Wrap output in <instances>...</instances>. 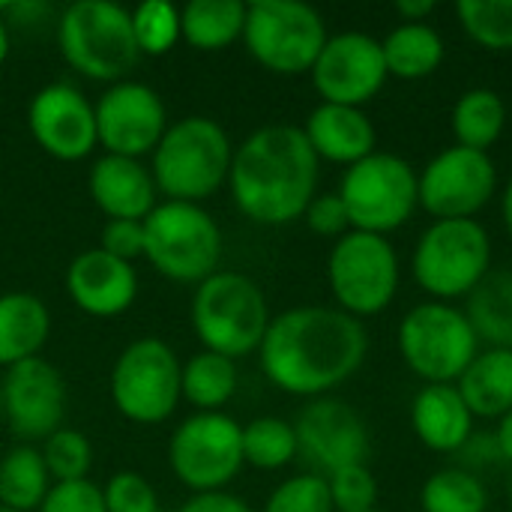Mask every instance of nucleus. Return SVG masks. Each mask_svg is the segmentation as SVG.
I'll use <instances>...</instances> for the list:
<instances>
[{
	"label": "nucleus",
	"instance_id": "f257e3e1",
	"mask_svg": "<svg viewBox=\"0 0 512 512\" xmlns=\"http://www.w3.org/2000/svg\"><path fill=\"white\" fill-rule=\"evenodd\" d=\"M369 354L363 321L336 306L279 312L258 348L264 378L300 399H321L360 372Z\"/></svg>",
	"mask_w": 512,
	"mask_h": 512
},
{
	"label": "nucleus",
	"instance_id": "f03ea898",
	"mask_svg": "<svg viewBox=\"0 0 512 512\" xmlns=\"http://www.w3.org/2000/svg\"><path fill=\"white\" fill-rule=\"evenodd\" d=\"M321 159L300 126H261L234 147L228 189L237 210L255 225H291L318 195Z\"/></svg>",
	"mask_w": 512,
	"mask_h": 512
},
{
	"label": "nucleus",
	"instance_id": "7ed1b4c3",
	"mask_svg": "<svg viewBox=\"0 0 512 512\" xmlns=\"http://www.w3.org/2000/svg\"><path fill=\"white\" fill-rule=\"evenodd\" d=\"M234 144L228 132L201 114L168 123L150 153V174L168 201L201 204L228 183Z\"/></svg>",
	"mask_w": 512,
	"mask_h": 512
},
{
	"label": "nucleus",
	"instance_id": "20e7f679",
	"mask_svg": "<svg viewBox=\"0 0 512 512\" xmlns=\"http://www.w3.org/2000/svg\"><path fill=\"white\" fill-rule=\"evenodd\" d=\"M189 321L204 351L240 360L261 348L273 315L255 279L237 270H216L195 285Z\"/></svg>",
	"mask_w": 512,
	"mask_h": 512
},
{
	"label": "nucleus",
	"instance_id": "39448f33",
	"mask_svg": "<svg viewBox=\"0 0 512 512\" xmlns=\"http://www.w3.org/2000/svg\"><path fill=\"white\" fill-rule=\"evenodd\" d=\"M492 237L480 219H435L417 240L411 273L438 303L468 297L492 273Z\"/></svg>",
	"mask_w": 512,
	"mask_h": 512
},
{
	"label": "nucleus",
	"instance_id": "423d86ee",
	"mask_svg": "<svg viewBox=\"0 0 512 512\" xmlns=\"http://www.w3.org/2000/svg\"><path fill=\"white\" fill-rule=\"evenodd\" d=\"M57 48L78 75L108 84L123 81L141 57L129 9L111 0L69 3L57 21Z\"/></svg>",
	"mask_w": 512,
	"mask_h": 512
},
{
	"label": "nucleus",
	"instance_id": "0eeeda50",
	"mask_svg": "<svg viewBox=\"0 0 512 512\" xmlns=\"http://www.w3.org/2000/svg\"><path fill=\"white\" fill-rule=\"evenodd\" d=\"M144 258L159 276L198 285L219 270L222 231L201 204L162 201L144 219Z\"/></svg>",
	"mask_w": 512,
	"mask_h": 512
},
{
	"label": "nucleus",
	"instance_id": "6e6552de",
	"mask_svg": "<svg viewBox=\"0 0 512 512\" xmlns=\"http://www.w3.org/2000/svg\"><path fill=\"white\" fill-rule=\"evenodd\" d=\"M336 192L348 210L351 231L381 237L408 225L420 207L417 168L408 159L384 150H375L372 156L345 168Z\"/></svg>",
	"mask_w": 512,
	"mask_h": 512
},
{
	"label": "nucleus",
	"instance_id": "1a4fd4ad",
	"mask_svg": "<svg viewBox=\"0 0 512 512\" xmlns=\"http://www.w3.org/2000/svg\"><path fill=\"white\" fill-rule=\"evenodd\" d=\"M399 357L426 384H456L480 354V339L453 303L426 300L405 312L396 333Z\"/></svg>",
	"mask_w": 512,
	"mask_h": 512
},
{
	"label": "nucleus",
	"instance_id": "9d476101",
	"mask_svg": "<svg viewBox=\"0 0 512 512\" xmlns=\"http://www.w3.org/2000/svg\"><path fill=\"white\" fill-rule=\"evenodd\" d=\"M402 264L396 246L381 234L348 231L327 258V285L336 309L351 318H375L390 309L399 294Z\"/></svg>",
	"mask_w": 512,
	"mask_h": 512
},
{
	"label": "nucleus",
	"instance_id": "9b49d317",
	"mask_svg": "<svg viewBox=\"0 0 512 512\" xmlns=\"http://www.w3.org/2000/svg\"><path fill=\"white\" fill-rule=\"evenodd\" d=\"M324 15L300 0H252L246 3L243 45L255 63L273 75L312 72L327 45Z\"/></svg>",
	"mask_w": 512,
	"mask_h": 512
},
{
	"label": "nucleus",
	"instance_id": "f8f14e48",
	"mask_svg": "<svg viewBox=\"0 0 512 512\" xmlns=\"http://www.w3.org/2000/svg\"><path fill=\"white\" fill-rule=\"evenodd\" d=\"M183 363L156 336L129 342L111 366L108 393L120 417L138 426L165 423L180 405Z\"/></svg>",
	"mask_w": 512,
	"mask_h": 512
},
{
	"label": "nucleus",
	"instance_id": "ddd939ff",
	"mask_svg": "<svg viewBox=\"0 0 512 512\" xmlns=\"http://www.w3.org/2000/svg\"><path fill=\"white\" fill-rule=\"evenodd\" d=\"M168 465L174 477L192 492H225L243 471V426L222 414L186 417L168 441Z\"/></svg>",
	"mask_w": 512,
	"mask_h": 512
},
{
	"label": "nucleus",
	"instance_id": "4468645a",
	"mask_svg": "<svg viewBox=\"0 0 512 512\" xmlns=\"http://www.w3.org/2000/svg\"><path fill=\"white\" fill-rule=\"evenodd\" d=\"M420 180V207L435 219H477V213L498 192V165L489 153L468 147H447L435 153Z\"/></svg>",
	"mask_w": 512,
	"mask_h": 512
},
{
	"label": "nucleus",
	"instance_id": "2eb2a0df",
	"mask_svg": "<svg viewBox=\"0 0 512 512\" xmlns=\"http://www.w3.org/2000/svg\"><path fill=\"white\" fill-rule=\"evenodd\" d=\"M309 75L321 102L351 108H363L366 102H372L390 78L381 39L363 30L330 36Z\"/></svg>",
	"mask_w": 512,
	"mask_h": 512
},
{
	"label": "nucleus",
	"instance_id": "dca6fc26",
	"mask_svg": "<svg viewBox=\"0 0 512 512\" xmlns=\"http://www.w3.org/2000/svg\"><path fill=\"white\" fill-rule=\"evenodd\" d=\"M96 108V138L111 156L141 159L156 150L168 129V111L162 96L141 81L111 84Z\"/></svg>",
	"mask_w": 512,
	"mask_h": 512
},
{
	"label": "nucleus",
	"instance_id": "f3484780",
	"mask_svg": "<svg viewBox=\"0 0 512 512\" xmlns=\"http://www.w3.org/2000/svg\"><path fill=\"white\" fill-rule=\"evenodd\" d=\"M3 420L21 444L45 441L63 429L66 414V381L45 357H30L3 369Z\"/></svg>",
	"mask_w": 512,
	"mask_h": 512
},
{
	"label": "nucleus",
	"instance_id": "a211bd4d",
	"mask_svg": "<svg viewBox=\"0 0 512 512\" xmlns=\"http://www.w3.org/2000/svg\"><path fill=\"white\" fill-rule=\"evenodd\" d=\"M294 432L300 456L315 465V474L321 477H330L333 471L348 465H366L372 450V435L360 411L333 396L312 399L300 411Z\"/></svg>",
	"mask_w": 512,
	"mask_h": 512
},
{
	"label": "nucleus",
	"instance_id": "6ab92c4d",
	"mask_svg": "<svg viewBox=\"0 0 512 512\" xmlns=\"http://www.w3.org/2000/svg\"><path fill=\"white\" fill-rule=\"evenodd\" d=\"M27 126L39 150L60 162L87 159L99 144L93 102L66 81L45 84L33 93L27 108Z\"/></svg>",
	"mask_w": 512,
	"mask_h": 512
},
{
	"label": "nucleus",
	"instance_id": "aec40b11",
	"mask_svg": "<svg viewBox=\"0 0 512 512\" xmlns=\"http://www.w3.org/2000/svg\"><path fill=\"white\" fill-rule=\"evenodd\" d=\"M66 294L90 318H117L138 297V273L105 249H87L66 267Z\"/></svg>",
	"mask_w": 512,
	"mask_h": 512
},
{
	"label": "nucleus",
	"instance_id": "412c9836",
	"mask_svg": "<svg viewBox=\"0 0 512 512\" xmlns=\"http://www.w3.org/2000/svg\"><path fill=\"white\" fill-rule=\"evenodd\" d=\"M87 189L93 204L108 219H132L144 222L156 207V183L150 168L141 159L126 156H99L87 174Z\"/></svg>",
	"mask_w": 512,
	"mask_h": 512
},
{
	"label": "nucleus",
	"instance_id": "4be33fe9",
	"mask_svg": "<svg viewBox=\"0 0 512 512\" xmlns=\"http://www.w3.org/2000/svg\"><path fill=\"white\" fill-rule=\"evenodd\" d=\"M318 159L333 165H357L378 150V129L363 108L321 102L300 126Z\"/></svg>",
	"mask_w": 512,
	"mask_h": 512
},
{
	"label": "nucleus",
	"instance_id": "5701e85b",
	"mask_svg": "<svg viewBox=\"0 0 512 512\" xmlns=\"http://www.w3.org/2000/svg\"><path fill=\"white\" fill-rule=\"evenodd\" d=\"M411 429L432 453H459L471 444L474 414L456 384H426L411 402Z\"/></svg>",
	"mask_w": 512,
	"mask_h": 512
},
{
	"label": "nucleus",
	"instance_id": "b1692460",
	"mask_svg": "<svg viewBox=\"0 0 512 512\" xmlns=\"http://www.w3.org/2000/svg\"><path fill=\"white\" fill-rule=\"evenodd\" d=\"M51 336L48 306L36 294H0V369L39 357Z\"/></svg>",
	"mask_w": 512,
	"mask_h": 512
},
{
	"label": "nucleus",
	"instance_id": "393cba45",
	"mask_svg": "<svg viewBox=\"0 0 512 512\" xmlns=\"http://www.w3.org/2000/svg\"><path fill=\"white\" fill-rule=\"evenodd\" d=\"M474 420H501L512 411V348H486L456 381Z\"/></svg>",
	"mask_w": 512,
	"mask_h": 512
},
{
	"label": "nucleus",
	"instance_id": "a878e982",
	"mask_svg": "<svg viewBox=\"0 0 512 512\" xmlns=\"http://www.w3.org/2000/svg\"><path fill=\"white\" fill-rule=\"evenodd\" d=\"M384 63L387 75L399 81H420L441 69L447 57V45L432 24H399L384 39Z\"/></svg>",
	"mask_w": 512,
	"mask_h": 512
},
{
	"label": "nucleus",
	"instance_id": "bb28decb",
	"mask_svg": "<svg viewBox=\"0 0 512 512\" xmlns=\"http://www.w3.org/2000/svg\"><path fill=\"white\" fill-rule=\"evenodd\" d=\"M450 129L459 147L489 153L507 129V102L492 87L465 90L450 114Z\"/></svg>",
	"mask_w": 512,
	"mask_h": 512
},
{
	"label": "nucleus",
	"instance_id": "cd10ccee",
	"mask_svg": "<svg viewBox=\"0 0 512 512\" xmlns=\"http://www.w3.org/2000/svg\"><path fill=\"white\" fill-rule=\"evenodd\" d=\"M246 3L240 0H192L180 9V39L195 51H225L243 39Z\"/></svg>",
	"mask_w": 512,
	"mask_h": 512
},
{
	"label": "nucleus",
	"instance_id": "c85d7f7f",
	"mask_svg": "<svg viewBox=\"0 0 512 512\" xmlns=\"http://www.w3.org/2000/svg\"><path fill=\"white\" fill-rule=\"evenodd\" d=\"M237 387H240L237 360L213 351H198L180 369V396L192 408H198V414L225 408L234 399Z\"/></svg>",
	"mask_w": 512,
	"mask_h": 512
},
{
	"label": "nucleus",
	"instance_id": "c756f323",
	"mask_svg": "<svg viewBox=\"0 0 512 512\" xmlns=\"http://www.w3.org/2000/svg\"><path fill=\"white\" fill-rule=\"evenodd\" d=\"M477 339L489 348H512V273L492 270L471 294L465 309Z\"/></svg>",
	"mask_w": 512,
	"mask_h": 512
},
{
	"label": "nucleus",
	"instance_id": "7c9ffc66",
	"mask_svg": "<svg viewBox=\"0 0 512 512\" xmlns=\"http://www.w3.org/2000/svg\"><path fill=\"white\" fill-rule=\"evenodd\" d=\"M51 489L48 468L42 453L33 444H18L0 459V504L18 512H33L42 507Z\"/></svg>",
	"mask_w": 512,
	"mask_h": 512
},
{
	"label": "nucleus",
	"instance_id": "2f4dec72",
	"mask_svg": "<svg viewBox=\"0 0 512 512\" xmlns=\"http://www.w3.org/2000/svg\"><path fill=\"white\" fill-rule=\"evenodd\" d=\"M300 456L294 423L282 417H255L243 426V462L258 471H282Z\"/></svg>",
	"mask_w": 512,
	"mask_h": 512
},
{
	"label": "nucleus",
	"instance_id": "473e14b6",
	"mask_svg": "<svg viewBox=\"0 0 512 512\" xmlns=\"http://www.w3.org/2000/svg\"><path fill=\"white\" fill-rule=\"evenodd\" d=\"M489 492L483 480L465 468H441L420 489L423 512H486Z\"/></svg>",
	"mask_w": 512,
	"mask_h": 512
},
{
	"label": "nucleus",
	"instance_id": "72a5a7b5",
	"mask_svg": "<svg viewBox=\"0 0 512 512\" xmlns=\"http://www.w3.org/2000/svg\"><path fill=\"white\" fill-rule=\"evenodd\" d=\"M456 18L486 51H512V0H459Z\"/></svg>",
	"mask_w": 512,
	"mask_h": 512
},
{
	"label": "nucleus",
	"instance_id": "f704fd0d",
	"mask_svg": "<svg viewBox=\"0 0 512 512\" xmlns=\"http://www.w3.org/2000/svg\"><path fill=\"white\" fill-rule=\"evenodd\" d=\"M132 36L138 54H168L180 42V9L168 0H144L132 12Z\"/></svg>",
	"mask_w": 512,
	"mask_h": 512
},
{
	"label": "nucleus",
	"instance_id": "c9c22d12",
	"mask_svg": "<svg viewBox=\"0 0 512 512\" xmlns=\"http://www.w3.org/2000/svg\"><path fill=\"white\" fill-rule=\"evenodd\" d=\"M42 462L48 468L51 483H72V480H87L90 465H93V447L90 438L78 429H57L42 441Z\"/></svg>",
	"mask_w": 512,
	"mask_h": 512
},
{
	"label": "nucleus",
	"instance_id": "e433bc0d",
	"mask_svg": "<svg viewBox=\"0 0 512 512\" xmlns=\"http://www.w3.org/2000/svg\"><path fill=\"white\" fill-rule=\"evenodd\" d=\"M264 512H336L327 477L321 474H297L291 480H282L267 504Z\"/></svg>",
	"mask_w": 512,
	"mask_h": 512
},
{
	"label": "nucleus",
	"instance_id": "4c0bfd02",
	"mask_svg": "<svg viewBox=\"0 0 512 512\" xmlns=\"http://www.w3.org/2000/svg\"><path fill=\"white\" fill-rule=\"evenodd\" d=\"M336 512H372L378 504V480L369 465H348L327 477Z\"/></svg>",
	"mask_w": 512,
	"mask_h": 512
},
{
	"label": "nucleus",
	"instance_id": "58836bf2",
	"mask_svg": "<svg viewBox=\"0 0 512 512\" xmlns=\"http://www.w3.org/2000/svg\"><path fill=\"white\" fill-rule=\"evenodd\" d=\"M108 512H159V495L138 471H117L102 486Z\"/></svg>",
	"mask_w": 512,
	"mask_h": 512
},
{
	"label": "nucleus",
	"instance_id": "ea45409f",
	"mask_svg": "<svg viewBox=\"0 0 512 512\" xmlns=\"http://www.w3.org/2000/svg\"><path fill=\"white\" fill-rule=\"evenodd\" d=\"M36 512H108L102 489L90 480H72V483H51L42 507Z\"/></svg>",
	"mask_w": 512,
	"mask_h": 512
},
{
	"label": "nucleus",
	"instance_id": "a19ab883",
	"mask_svg": "<svg viewBox=\"0 0 512 512\" xmlns=\"http://www.w3.org/2000/svg\"><path fill=\"white\" fill-rule=\"evenodd\" d=\"M303 222H306V228L312 234L333 237V240H339V237H345L351 231V219H348V210H345L339 192H318L309 201V207L303 213Z\"/></svg>",
	"mask_w": 512,
	"mask_h": 512
},
{
	"label": "nucleus",
	"instance_id": "79ce46f5",
	"mask_svg": "<svg viewBox=\"0 0 512 512\" xmlns=\"http://www.w3.org/2000/svg\"><path fill=\"white\" fill-rule=\"evenodd\" d=\"M99 249H105L108 255L120 258V261H135L144 258V222H132V219H108L102 228V240Z\"/></svg>",
	"mask_w": 512,
	"mask_h": 512
},
{
	"label": "nucleus",
	"instance_id": "37998d69",
	"mask_svg": "<svg viewBox=\"0 0 512 512\" xmlns=\"http://www.w3.org/2000/svg\"><path fill=\"white\" fill-rule=\"evenodd\" d=\"M177 512H255L243 498L231 495V492H204V495H192Z\"/></svg>",
	"mask_w": 512,
	"mask_h": 512
},
{
	"label": "nucleus",
	"instance_id": "c03bdc74",
	"mask_svg": "<svg viewBox=\"0 0 512 512\" xmlns=\"http://www.w3.org/2000/svg\"><path fill=\"white\" fill-rule=\"evenodd\" d=\"M393 9L402 18V24H426V18L438 9V3L435 0H399Z\"/></svg>",
	"mask_w": 512,
	"mask_h": 512
},
{
	"label": "nucleus",
	"instance_id": "a18cd8bd",
	"mask_svg": "<svg viewBox=\"0 0 512 512\" xmlns=\"http://www.w3.org/2000/svg\"><path fill=\"white\" fill-rule=\"evenodd\" d=\"M495 450H498V456H501L507 465H512V411L498 420V429H495Z\"/></svg>",
	"mask_w": 512,
	"mask_h": 512
},
{
	"label": "nucleus",
	"instance_id": "49530a36",
	"mask_svg": "<svg viewBox=\"0 0 512 512\" xmlns=\"http://www.w3.org/2000/svg\"><path fill=\"white\" fill-rule=\"evenodd\" d=\"M6 12L12 15V18H18V21H24V24H33L39 15H45L48 12V6L45 3H6Z\"/></svg>",
	"mask_w": 512,
	"mask_h": 512
},
{
	"label": "nucleus",
	"instance_id": "de8ad7c7",
	"mask_svg": "<svg viewBox=\"0 0 512 512\" xmlns=\"http://www.w3.org/2000/svg\"><path fill=\"white\" fill-rule=\"evenodd\" d=\"M501 219H504V228H507L512 240V177L507 180L504 192H501Z\"/></svg>",
	"mask_w": 512,
	"mask_h": 512
},
{
	"label": "nucleus",
	"instance_id": "09e8293b",
	"mask_svg": "<svg viewBox=\"0 0 512 512\" xmlns=\"http://www.w3.org/2000/svg\"><path fill=\"white\" fill-rule=\"evenodd\" d=\"M6 57H9V27H6V21L0 18V66H3Z\"/></svg>",
	"mask_w": 512,
	"mask_h": 512
},
{
	"label": "nucleus",
	"instance_id": "8fccbe9b",
	"mask_svg": "<svg viewBox=\"0 0 512 512\" xmlns=\"http://www.w3.org/2000/svg\"><path fill=\"white\" fill-rule=\"evenodd\" d=\"M0 512H18V510H12V507H3V504H0Z\"/></svg>",
	"mask_w": 512,
	"mask_h": 512
},
{
	"label": "nucleus",
	"instance_id": "3c124183",
	"mask_svg": "<svg viewBox=\"0 0 512 512\" xmlns=\"http://www.w3.org/2000/svg\"><path fill=\"white\" fill-rule=\"evenodd\" d=\"M0 420H3V393H0Z\"/></svg>",
	"mask_w": 512,
	"mask_h": 512
},
{
	"label": "nucleus",
	"instance_id": "603ef678",
	"mask_svg": "<svg viewBox=\"0 0 512 512\" xmlns=\"http://www.w3.org/2000/svg\"><path fill=\"white\" fill-rule=\"evenodd\" d=\"M510 504H512V483H510Z\"/></svg>",
	"mask_w": 512,
	"mask_h": 512
},
{
	"label": "nucleus",
	"instance_id": "864d4df0",
	"mask_svg": "<svg viewBox=\"0 0 512 512\" xmlns=\"http://www.w3.org/2000/svg\"><path fill=\"white\" fill-rule=\"evenodd\" d=\"M372 512H378V510H372Z\"/></svg>",
	"mask_w": 512,
	"mask_h": 512
}]
</instances>
